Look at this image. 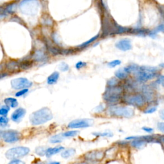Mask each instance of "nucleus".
<instances>
[{
	"label": "nucleus",
	"instance_id": "nucleus-1",
	"mask_svg": "<svg viewBox=\"0 0 164 164\" xmlns=\"http://www.w3.org/2000/svg\"><path fill=\"white\" fill-rule=\"evenodd\" d=\"M53 119L52 112L48 108H42L30 115V121L33 125H40Z\"/></svg>",
	"mask_w": 164,
	"mask_h": 164
},
{
	"label": "nucleus",
	"instance_id": "nucleus-2",
	"mask_svg": "<svg viewBox=\"0 0 164 164\" xmlns=\"http://www.w3.org/2000/svg\"><path fill=\"white\" fill-rule=\"evenodd\" d=\"M157 71L158 68L154 67L142 66L139 67V69L136 74L140 81H146L155 78L156 72Z\"/></svg>",
	"mask_w": 164,
	"mask_h": 164
},
{
	"label": "nucleus",
	"instance_id": "nucleus-3",
	"mask_svg": "<svg viewBox=\"0 0 164 164\" xmlns=\"http://www.w3.org/2000/svg\"><path fill=\"white\" fill-rule=\"evenodd\" d=\"M30 152V149L26 147H16L10 149L8 150L5 156L9 160H14L23 157L27 155Z\"/></svg>",
	"mask_w": 164,
	"mask_h": 164
},
{
	"label": "nucleus",
	"instance_id": "nucleus-4",
	"mask_svg": "<svg viewBox=\"0 0 164 164\" xmlns=\"http://www.w3.org/2000/svg\"><path fill=\"white\" fill-rule=\"evenodd\" d=\"M122 92V89L119 87H110L106 89V92L103 94V99L108 102H115L120 99V94Z\"/></svg>",
	"mask_w": 164,
	"mask_h": 164
},
{
	"label": "nucleus",
	"instance_id": "nucleus-5",
	"mask_svg": "<svg viewBox=\"0 0 164 164\" xmlns=\"http://www.w3.org/2000/svg\"><path fill=\"white\" fill-rule=\"evenodd\" d=\"M110 114L115 116L123 117H131L134 114L133 108L128 106H114L109 109Z\"/></svg>",
	"mask_w": 164,
	"mask_h": 164
},
{
	"label": "nucleus",
	"instance_id": "nucleus-6",
	"mask_svg": "<svg viewBox=\"0 0 164 164\" xmlns=\"http://www.w3.org/2000/svg\"><path fill=\"white\" fill-rule=\"evenodd\" d=\"M11 85L12 88L15 90L28 89L32 85V82L26 78H19L12 79Z\"/></svg>",
	"mask_w": 164,
	"mask_h": 164
},
{
	"label": "nucleus",
	"instance_id": "nucleus-7",
	"mask_svg": "<svg viewBox=\"0 0 164 164\" xmlns=\"http://www.w3.org/2000/svg\"><path fill=\"white\" fill-rule=\"evenodd\" d=\"M39 3L37 0H23L20 3V9L25 10L24 14L28 12L31 14L33 10H37L38 9V6Z\"/></svg>",
	"mask_w": 164,
	"mask_h": 164
},
{
	"label": "nucleus",
	"instance_id": "nucleus-8",
	"mask_svg": "<svg viewBox=\"0 0 164 164\" xmlns=\"http://www.w3.org/2000/svg\"><path fill=\"white\" fill-rule=\"evenodd\" d=\"M93 124V120L89 119H76L71 121L68 124L70 128H85L91 126Z\"/></svg>",
	"mask_w": 164,
	"mask_h": 164
},
{
	"label": "nucleus",
	"instance_id": "nucleus-9",
	"mask_svg": "<svg viewBox=\"0 0 164 164\" xmlns=\"http://www.w3.org/2000/svg\"><path fill=\"white\" fill-rule=\"evenodd\" d=\"M1 137L5 142L12 143L19 140L20 138V135L19 133L17 132V131L7 130L2 132Z\"/></svg>",
	"mask_w": 164,
	"mask_h": 164
},
{
	"label": "nucleus",
	"instance_id": "nucleus-10",
	"mask_svg": "<svg viewBox=\"0 0 164 164\" xmlns=\"http://www.w3.org/2000/svg\"><path fill=\"white\" fill-rule=\"evenodd\" d=\"M126 101L130 104L137 106H142L145 103L144 97L139 94L132 95V96L127 97L126 99Z\"/></svg>",
	"mask_w": 164,
	"mask_h": 164
},
{
	"label": "nucleus",
	"instance_id": "nucleus-11",
	"mask_svg": "<svg viewBox=\"0 0 164 164\" xmlns=\"http://www.w3.org/2000/svg\"><path fill=\"white\" fill-rule=\"evenodd\" d=\"M115 47L122 51H126L130 50L132 48V45L130 39L123 38V39L119 40L115 44Z\"/></svg>",
	"mask_w": 164,
	"mask_h": 164
},
{
	"label": "nucleus",
	"instance_id": "nucleus-12",
	"mask_svg": "<svg viewBox=\"0 0 164 164\" xmlns=\"http://www.w3.org/2000/svg\"><path fill=\"white\" fill-rule=\"evenodd\" d=\"M25 114L26 110L22 108H19L15 110L11 116V119L14 122H19L22 119V117L24 116Z\"/></svg>",
	"mask_w": 164,
	"mask_h": 164
},
{
	"label": "nucleus",
	"instance_id": "nucleus-13",
	"mask_svg": "<svg viewBox=\"0 0 164 164\" xmlns=\"http://www.w3.org/2000/svg\"><path fill=\"white\" fill-rule=\"evenodd\" d=\"M103 156V153L102 151H96L91 153H88L85 157L89 160H101Z\"/></svg>",
	"mask_w": 164,
	"mask_h": 164
},
{
	"label": "nucleus",
	"instance_id": "nucleus-14",
	"mask_svg": "<svg viewBox=\"0 0 164 164\" xmlns=\"http://www.w3.org/2000/svg\"><path fill=\"white\" fill-rule=\"evenodd\" d=\"M63 149H64V147H62V146H57V147H53V148H48V149L46 151L45 154L48 157H50V156L55 155V154L60 153L61 151H62Z\"/></svg>",
	"mask_w": 164,
	"mask_h": 164
},
{
	"label": "nucleus",
	"instance_id": "nucleus-15",
	"mask_svg": "<svg viewBox=\"0 0 164 164\" xmlns=\"http://www.w3.org/2000/svg\"><path fill=\"white\" fill-rule=\"evenodd\" d=\"M59 76H60V74H59L58 72H54L51 75L48 76L47 83L49 85H53L56 83V82H57L59 78Z\"/></svg>",
	"mask_w": 164,
	"mask_h": 164
},
{
	"label": "nucleus",
	"instance_id": "nucleus-16",
	"mask_svg": "<svg viewBox=\"0 0 164 164\" xmlns=\"http://www.w3.org/2000/svg\"><path fill=\"white\" fill-rule=\"evenodd\" d=\"M4 101L7 106L10 108H15L18 106L17 100L13 97H8L4 100Z\"/></svg>",
	"mask_w": 164,
	"mask_h": 164
},
{
	"label": "nucleus",
	"instance_id": "nucleus-17",
	"mask_svg": "<svg viewBox=\"0 0 164 164\" xmlns=\"http://www.w3.org/2000/svg\"><path fill=\"white\" fill-rule=\"evenodd\" d=\"M115 75L118 79H124L127 78L128 76V73L125 71L124 68L119 69L115 72Z\"/></svg>",
	"mask_w": 164,
	"mask_h": 164
},
{
	"label": "nucleus",
	"instance_id": "nucleus-18",
	"mask_svg": "<svg viewBox=\"0 0 164 164\" xmlns=\"http://www.w3.org/2000/svg\"><path fill=\"white\" fill-rule=\"evenodd\" d=\"M76 153V150L74 149H67L65 151H64L63 152L61 153L62 157L63 158H68L71 156H73L74 154Z\"/></svg>",
	"mask_w": 164,
	"mask_h": 164
},
{
	"label": "nucleus",
	"instance_id": "nucleus-19",
	"mask_svg": "<svg viewBox=\"0 0 164 164\" xmlns=\"http://www.w3.org/2000/svg\"><path fill=\"white\" fill-rule=\"evenodd\" d=\"M146 144V142H145L144 140H140L139 138L138 139H136L135 140L133 141L132 142V146L135 147H137V148H140V147H142V146Z\"/></svg>",
	"mask_w": 164,
	"mask_h": 164
},
{
	"label": "nucleus",
	"instance_id": "nucleus-20",
	"mask_svg": "<svg viewBox=\"0 0 164 164\" xmlns=\"http://www.w3.org/2000/svg\"><path fill=\"white\" fill-rule=\"evenodd\" d=\"M63 140V138L60 135H56L55 136H53L52 137L50 138V142L53 144L56 143H60Z\"/></svg>",
	"mask_w": 164,
	"mask_h": 164
},
{
	"label": "nucleus",
	"instance_id": "nucleus-21",
	"mask_svg": "<svg viewBox=\"0 0 164 164\" xmlns=\"http://www.w3.org/2000/svg\"><path fill=\"white\" fill-rule=\"evenodd\" d=\"M79 133L78 131H69V132H67L65 133H63V136L65 137H74L76 135H78Z\"/></svg>",
	"mask_w": 164,
	"mask_h": 164
},
{
	"label": "nucleus",
	"instance_id": "nucleus-22",
	"mask_svg": "<svg viewBox=\"0 0 164 164\" xmlns=\"http://www.w3.org/2000/svg\"><path fill=\"white\" fill-rule=\"evenodd\" d=\"M121 63V62H120L119 60H113L110 62L107 63V65L109 67H111V68H114L115 67H116L117 65H120V64Z\"/></svg>",
	"mask_w": 164,
	"mask_h": 164
},
{
	"label": "nucleus",
	"instance_id": "nucleus-23",
	"mask_svg": "<svg viewBox=\"0 0 164 164\" xmlns=\"http://www.w3.org/2000/svg\"><path fill=\"white\" fill-rule=\"evenodd\" d=\"M99 37V34L98 35H96V36H94V37H92V38H91V39L90 40H87V42H84L83 44H82L81 46V47H85V46H87V45H89V44H90L91 43H92V42H93L94 41H95V40H96V39L97 38Z\"/></svg>",
	"mask_w": 164,
	"mask_h": 164
},
{
	"label": "nucleus",
	"instance_id": "nucleus-24",
	"mask_svg": "<svg viewBox=\"0 0 164 164\" xmlns=\"http://www.w3.org/2000/svg\"><path fill=\"white\" fill-rule=\"evenodd\" d=\"M8 122H9V119L7 117H5L3 116L0 117V126H7Z\"/></svg>",
	"mask_w": 164,
	"mask_h": 164
},
{
	"label": "nucleus",
	"instance_id": "nucleus-25",
	"mask_svg": "<svg viewBox=\"0 0 164 164\" xmlns=\"http://www.w3.org/2000/svg\"><path fill=\"white\" fill-rule=\"evenodd\" d=\"M92 135H96V136H102V137H112L113 134L112 133H93Z\"/></svg>",
	"mask_w": 164,
	"mask_h": 164
},
{
	"label": "nucleus",
	"instance_id": "nucleus-26",
	"mask_svg": "<svg viewBox=\"0 0 164 164\" xmlns=\"http://www.w3.org/2000/svg\"><path fill=\"white\" fill-rule=\"evenodd\" d=\"M59 68H60V70L63 71V72H65L69 70V65L67 64L66 63H64L62 62L60 64V65H59Z\"/></svg>",
	"mask_w": 164,
	"mask_h": 164
},
{
	"label": "nucleus",
	"instance_id": "nucleus-27",
	"mask_svg": "<svg viewBox=\"0 0 164 164\" xmlns=\"http://www.w3.org/2000/svg\"><path fill=\"white\" fill-rule=\"evenodd\" d=\"M118 83L117 79L115 78H112L111 79H110L108 81V85H109L110 87H113L115 86V85H117Z\"/></svg>",
	"mask_w": 164,
	"mask_h": 164
},
{
	"label": "nucleus",
	"instance_id": "nucleus-28",
	"mask_svg": "<svg viewBox=\"0 0 164 164\" xmlns=\"http://www.w3.org/2000/svg\"><path fill=\"white\" fill-rule=\"evenodd\" d=\"M9 106H3L0 108V115H6L9 112Z\"/></svg>",
	"mask_w": 164,
	"mask_h": 164
},
{
	"label": "nucleus",
	"instance_id": "nucleus-29",
	"mask_svg": "<svg viewBox=\"0 0 164 164\" xmlns=\"http://www.w3.org/2000/svg\"><path fill=\"white\" fill-rule=\"evenodd\" d=\"M28 91V89H20V91H19V92H16V94H15V96L16 97H20V96H22V95L25 94L26 92Z\"/></svg>",
	"mask_w": 164,
	"mask_h": 164
},
{
	"label": "nucleus",
	"instance_id": "nucleus-30",
	"mask_svg": "<svg viewBox=\"0 0 164 164\" xmlns=\"http://www.w3.org/2000/svg\"><path fill=\"white\" fill-rule=\"evenodd\" d=\"M46 151L45 149H44V148L42 147H38L36 149V153H37V155H40V156H42L44 155V154H45L46 153Z\"/></svg>",
	"mask_w": 164,
	"mask_h": 164
},
{
	"label": "nucleus",
	"instance_id": "nucleus-31",
	"mask_svg": "<svg viewBox=\"0 0 164 164\" xmlns=\"http://www.w3.org/2000/svg\"><path fill=\"white\" fill-rule=\"evenodd\" d=\"M86 65H87V63L85 62H83L79 61V62H78V63H76V68L77 69H81V68L84 67H85Z\"/></svg>",
	"mask_w": 164,
	"mask_h": 164
},
{
	"label": "nucleus",
	"instance_id": "nucleus-32",
	"mask_svg": "<svg viewBox=\"0 0 164 164\" xmlns=\"http://www.w3.org/2000/svg\"><path fill=\"white\" fill-rule=\"evenodd\" d=\"M157 128L160 132L164 133V122H158L157 124Z\"/></svg>",
	"mask_w": 164,
	"mask_h": 164
},
{
	"label": "nucleus",
	"instance_id": "nucleus-33",
	"mask_svg": "<svg viewBox=\"0 0 164 164\" xmlns=\"http://www.w3.org/2000/svg\"><path fill=\"white\" fill-rule=\"evenodd\" d=\"M156 110V107H155V106L151 107V108H149L147 110H145L144 113L145 114H152V113L155 112Z\"/></svg>",
	"mask_w": 164,
	"mask_h": 164
},
{
	"label": "nucleus",
	"instance_id": "nucleus-34",
	"mask_svg": "<svg viewBox=\"0 0 164 164\" xmlns=\"http://www.w3.org/2000/svg\"><path fill=\"white\" fill-rule=\"evenodd\" d=\"M142 130H144V131H145V132L149 133H151L153 132V128H149V127H142Z\"/></svg>",
	"mask_w": 164,
	"mask_h": 164
},
{
	"label": "nucleus",
	"instance_id": "nucleus-35",
	"mask_svg": "<svg viewBox=\"0 0 164 164\" xmlns=\"http://www.w3.org/2000/svg\"><path fill=\"white\" fill-rule=\"evenodd\" d=\"M10 163H15V164H19V163H24V162H22L20 160H19V159H14L12 161H11L10 162Z\"/></svg>",
	"mask_w": 164,
	"mask_h": 164
},
{
	"label": "nucleus",
	"instance_id": "nucleus-36",
	"mask_svg": "<svg viewBox=\"0 0 164 164\" xmlns=\"http://www.w3.org/2000/svg\"><path fill=\"white\" fill-rule=\"evenodd\" d=\"M159 115H160V117L161 119L164 120V109L160 110V113H159Z\"/></svg>",
	"mask_w": 164,
	"mask_h": 164
},
{
	"label": "nucleus",
	"instance_id": "nucleus-37",
	"mask_svg": "<svg viewBox=\"0 0 164 164\" xmlns=\"http://www.w3.org/2000/svg\"><path fill=\"white\" fill-rule=\"evenodd\" d=\"M160 81L161 82V84L164 87V76H161L160 78Z\"/></svg>",
	"mask_w": 164,
	"mask_h": 164
},
{
	"label": "nucleus",
	"instance_id": "nucleus-38",
	"mask_svg": "<svg viewBox=\"0 0 164 164\" xmlns=\"http://www.w3.org/2000/svg\"><path fill=\"white\" fill-rule=\"evenodd\" d=\"M161 140H162V141H163V142H164V137H161Z\"/></svg>",
	"mask_w": 164,
	"mask_h": 164
}]
</instances>
